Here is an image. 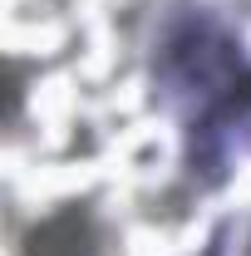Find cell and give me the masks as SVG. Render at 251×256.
<instances>
[{
    "label": "cell",
    "mask_w": 251,
    "mask_h": 256,
    "mask_svg": "<svg viewBox=\"0 0 251 256\" xmlns=\"http://www.w3.org/2000/svg\"><path fill=\"white\" fill-rule=\"evenodd\" d=\"M25 256H94V236H89V217L79 207H69L60 217H50L44 226H34Z\"/></svg>",
    "instance_id": "6da1fadb"
}]
</instances>
